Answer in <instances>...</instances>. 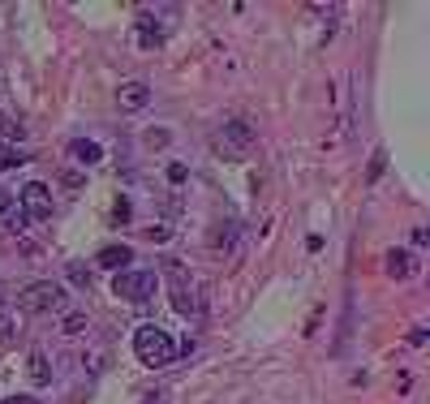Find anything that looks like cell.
<instances>
[{
  "instance_id": "obj_1",
  "label": "cell",
  "mask_w": 430,
  "mask_h": 404,
  "mask_svg": "<svg viewBox=\"0 0 430 404\" xmlns=\"http://www.w3.org/2000/svg\"><path fill=\"white\" fill-rule=\"evenodd\" d=\"M134 353H138L142 366L159 370V366H172V361H177L181 348H177V340H172V331L155 327V322H142V327L134 331Z\"/></svg>"
},
{
  "instance_id": "obj_2",
  "label": "cell",
  "mask_w": 430,
  "mask_h": 404,
  "mask_svg": "<svg viewBox=\"0 0 430 404\" xmlns=\"http://www.w3.org/2000/svg\"><path fill=\"white\" fill-rule=\"evenodd\" d=\"M18 305L26 314H65L69 293H65V284H56V280H39L18 297Z\"/></svg>"
},
{
  "instance_id": "obj_3",
  "label": "cell",
  "mask_w": 430,
  "mask_h": 404,
  "mask_svg": "<svg viewBox=\"0 0 430 404\" xmlns=\"http://www.w3.org/2000/svg\"><path fill=\"white\" fill-rule=\"evenodd\" d=\"M112 293H117V297H125L130 305H147V301L159 293V276H155V271H138V267L117 271Z\"/></svg>"
},
{
  "instance_id": "obj_4",
  "label": "cell",
  "mask_w": 430,
  "mask_h": 404,
  "mask_svg": "<svg viewBox=\"0 0 430 404\" xmlns=\"http://www.w3.org/2000/svg\"><path fill=\"white\" fill-rule=\"evenodd\" d=\"M219 142H224L232 155H246L254 142H259V129H254L246 117H228L224 125H219Z\"/></svg>"
},
{
  "instance_id": "obj_5",
  "label": "cell",
  "mask_w": 430,
  "mask_h": 404,
  "mask_svg": "<svg viewBox=\"0 0 430 404\" xmlns=\"http://www.w3.org/2000/svg\"><path fill=\"white\" fill-rule=\"evenodd\" d=\"M22 215L35 219V224H47L52 219V189H47L43 181H30L22 189Z\"/></svg>"
},
{
  "instance_id": "obj_6",
  "label": "cell",
  "mask_w": 430,
  "mask_h": 404,
  "mask_svg": "<svg viewBox=\"0 0 430 404\" xmlns=\"http://www.w3.org/2000/svg\"><path fill=\"white\" fill-rule=\"evenodd\" d=\"M117 104L125 108V112H142L151 104V86L142 82V78H134V82H121V91H117Z\"/></svg>"
},
{
  "instance_id": "obj_7",
  "label": "cell",
  "mask_w": 430,
  "mask_h": 404,
  "mask_svg": "<svg viewBox=\"0 0 430 404\" xmlns=\"http://www.w3.org/2000/svg\"><path fill=\"white\" fill-rule=\"evenodd\" d=\"M95 263L108 267V271H130V263H134V246H125V241H112V246H104L99 254H95Z\"/></svg>"
},
{
  "instance_id": "obj_8",
  "label": "cell",
  "mask_w": 430,
  "mask_h": 404,
  "mask_svg": "<svg viewBox=\"0 0 430 404\" xmlns=\"http://www.w3.org/2000/svg\"><path fill=\"white\" fill-rule=\"evenodd\" d=\"M69 159H77V164H86V168H95L104 159V147L95 138H73L69 142Z\"/></svg>"
},
{
  "instance_id": "obj_9",
  "label": "cell",
  "mask_w": 430,
  "mask_h": 404,
  "mask_svg": "<svg viewBox=\"0 0 430 404\" xmlns=\"http://www.w3.org/2000/svg\"><path fill=\"white\" fill-rule=\"evenodd\" d=\"M383 263H387V276L392 280H409L413 276V254L409 250H387Z\"/></svg>"
},
{
  "instance_id": "obj_10",
  "label": "cell",
  "mask_w": 430,
  "mask_h": 404,
  "mask_svg": "<svg viewBox=\"0 0 430 404\" xmlns=\"http://www.w3.org/2000/svg\"><path fill=\"white\" fill-rule=\"evenodd\" d=\"M30 383H39V387H47L52 383V366H47V353H30Z\"/></svg>"
},
{
  "instance_id": "obj_11",
  "label": "cell",
  "mask_w": 430,
  "mask_h": 404,
  "mask_svg": "<svg viewBox=\"0 0 430 404\" xmlns=\"http://www.w3.org/2000/svg\"><path fill=\"white\" fill-rule=\"evenodd\" d=\"M86 327H91V322H86L82 310H65V314H60V331H65V335H86Z\"/></svg>"
},
{
  "instance_id": "obj_12",
  "label": "cell",
  "mask_w": 430,
  "mask_h": 404,
  "mask_svg": "<svg viewBox=\"0 0 430 404\" xmlns=\"http://www.w3.org/2000/svg\"><path fill=\"white\" fill-rule=\"evenodd\" d=\"M138 30H142V47H155V43H164V30L155 26V18H151V13H142V18H138Z\"/></svg>"
},
{
  "instance_id": "obj_13",
  "label": "cell",
  "mask_w": 430,
  "mask_h": 404,
  "mask_svg": "<svg viewBox=\"0 0 430 404\" xmlns=\"http://www.w3.org/2000/svg\"><path fill=\"white\" fill-rule=\"evenodd\" d=\"M232 241H237V224H215V233H211V246L215 250H232Z\"/></svg>"
},
{
  "instance_id": "obj_14",
  "label": "cell",
  "mask_w": 430,
  "mask_h": 404,
  "mask_svg": "<svg viewBox=\"0 0 430 404\" xmlns=\"http://www.w3.org/2000/svg\"><path fill=\"white\" fill-rule=\"evenodd\" d=\"M22 134H26V125L13 117V112H0V138H9V142H13V138H22Z\"/></svg>"
},
{
  "instance_id": "obj_15",
  "label": "cell",
  "mask_w": 430,
  "mask_h": 404,
  "mask_svg": "<svg viewBox=\"0 0 430 404\" xmlns=\"http://www.w3.org/2000/svg\"><path fill=\"white\" fill-rule=\"evenodd\" d=\"M383 168H387V151L379 147V151L370 155V168H366V181H379V176H383Z\"/></svg>"
},
{
  "instance_id": "obj_16",
  "label": "cell",
  "mask_w": 430,
  "mask_h": 404,
  "mask_svg": "<svg viewBox=\"0 0 430 404\" xmlns=\"http://www.w3.org/2000/svg\"><path fill=\"white\" fill-rule=\"evenodd\" d=\"M18 164H26V155H22V151H13V147L0 151V172H9V168H18Z\"/></svg>"
},
{
  "instance_id": "obj_17",
  "label": "cell",
  "mask_w": 430,
  "mask_h": 404,
  "mask_svg": "<svg viewBox=\"0 0 430 404\" xmlns=\"http://www.w3.org/2000/svg\"><path fill=\"white\" fill-rule=\"evenodd\" d=\"M168 138H172L168 129H147V138H142V142H147V147L155 151V147H168Z\"/></svg>"
},
{
  "instance_id": "obj_18",
  "label": "cell",
  "mask_w": 430,
  "mask_h": 404,
  "mask_svg": "<svg viewBox=\"0 0 430 404\" xmlns=\"http://www.w3.org/2000/svg\"><path fill=\"white\" fill-rule=\"evenodd\" d=\"M13 331H18V318H13L9 310H0V340H9Z\"/></svg>"
},
{
  "instance_id": "obj_19",
  "label": "cell",
  "mask_w": 430,
  "mask_h": 404,
  "mask_svg": "<svg viewBox=\"0 0 430 404\" xmlns=\"http://www.w3.org/2000/svg\"><path fill=\"white\" fill-rule=\"evenodd\" d=\"M5 224H9V228H13V233H22V228H26V224H30V219H26V215L18 211V206H13V211L5 215Z\"/></svg>"
},
{
  "instance_id": "obj_20",
  "label": "cell",
  "mask_w": 430,
  "mask_h": 404,
  "mask_svg": "<svg viewBox=\"0 0 430 404\" xmlns=\"http://www.w3.org/2000/svg\"><path fill=\"white\" fill-rule=\"evenodd\" d=\"M13 206H18V198H13L9 189H0V219H5V215L13 211Z\"/></svg>"
},
{
  "instance_id": "obj_21",
  "label": "cell",
  "mask_w": 430,
  "mask_h": 404,
  "mask_svg": "<svg viewBox=\"0 0 430 404\" xmlns=\"http://www.w3.org/2000/svg\"><path fill=\"white\" fill-rule=\"evenodd\" d=\"M69 280H73V284H91V276H86L82 263H69Z\"/></svg>"
},
{
  "instance_id": "obj_22",
  "label": "cell",
  "mask_w": 430,
  "mask_h": 404,
  "mask_svg": "<svg viewBox=\"0 0 430 404\" xmlns=\"http://www.w3.org/2000/svg\"><path fill=\"white\" fill-rule=\"evenodd\" d=\"M172 228H164V224H155V228H147V241H168Z\"/></svg>"
},
{
  "instance_id": "obj_23",
  "label": "cell",
  "mask_w": 430,
  "mask_h": 404,
  "mask_svg": "<svg viewBox=\"0 0 430 404\" xmlns=\"http://www.w3.org/2000/svg\"><path fill=\"white\" fill-rule=\"evenodd\" d=\"M60 181H65V189H82V172H65Z\"/></svg>"
},
{
  "instance_id": "obj_24",
  "label": "cell",
  "mask_w": 430,
  "mask_h": 404,
  "mask_svg": "<svg viewBox=\"0 0 430 404\" xmlns=\"http://www.w3.org/2000/svg\"><path fill=\"white\" fill-rule=\"evenodd\" d=\"M409 344L422 348V344H426V327H413V331H409Z\"/></svg>"
},
{
  "instance_id": "obj_25",
  "label": "cell",
  "mask_w": 430,
  "mask_h": 404,
  "mask_svg": "<svg viewBox=\"0 0 430 404\" xmlns=\"http://www.w3.org/2000/svg\"><path fill=\"white\" fill-rule=\"evenodd\" d=\"M112 215H117V224H121V219H130V202H125V198H117V206H112Z\"/></svg>"
},
{
  "instance_id": "obj_26",
  "label": "cell",
  "mask_w": 430,
  "mask_h": 404,
  "mask_svg": "<svg viewBox=\"0 0 430 404\" xmlns=\"http://www.w3.org/2000/svg\"><path fill=\"white\" fill-rule=\"evenodd\" d=\"M168 181H185V164H168Z\"/></svg>"
},
{
  "instance_id": "obj_27",
  "label": "cell",
  "mask_w": 430,
  "mask_h": 404,
  "mask_svg": "<svg viewBox=\"0 0 430 404\" xmlns=\"http://www.w3.org/2000/svg\"><path fill=\"white\" fill-rule=\"evenodd\" d=\"M426 241H430V233H426V228H413V246H418V250H422V246H426Z\"/></svg>"
},
{
  "instance_id": "obj_28",
  "label": "cell",
  "mask_w": 430,
  "mask_h": 404,
  "mask_svg": "<svg viewBox=\"0 0 430 404\" xmlns=\"http://www.w3.org/2000/svg\"><path fill=\"white\" fill-rule=\"evenodd\" d=\"M0 404H39V400H30V396H9V400H0Z\"/></svg>"
}]
</instances>
